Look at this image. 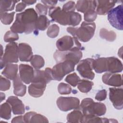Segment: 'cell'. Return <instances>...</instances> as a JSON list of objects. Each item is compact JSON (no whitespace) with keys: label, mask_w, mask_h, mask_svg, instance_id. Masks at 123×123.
Wrapping results in <instances>:
<instances>
[{"label":"cell","mask_w":123,"mask_h":123,"mask_svg":"<svg viewBox=\"0 0 123 123\" xmlns=\"http://www.w3.org/2000/svg\"><path fill=\"white\" fill-rule=\"evenodd\" d=\"M37 14L33 8H28L16 14L15 21L11 26V31L16 33L29 34L36 31Z\"/></svg>","instance_id":"cell-1"},{"label":"cell","mask_w":123,"mask_h":123,"mask_svg":"<svg viewBox=\"0 0 123 123\" xmlns=\"http://www.w3.org/2000/svg\"><path fill=\"white\" fill-rule=\"evenodd\" d=\"M49 15L53 21L62 25H78L81 20V15L75 12H66L61 10L59 6L49 8Z\"/></svg>","instance_id":"cell-2"},{"label":"cell","mask_w":123,"mask_h":123,"mask_svg":"<svg viewBox=\"0 0 123 123\" xmlns=\"http://www.w3.org/2000/svg\"><path fill=\"white\" fill-rule=\"evenodd\" d=\"M93 67L98 74L105 72L117 73L122 71L123 64L120 60L114 57H101L94 60Z\"/></svg>","instance_id":"cell-3"},{"label":"cell","mask_w":123,"mask_h":123,"mask_svg":"<svg viewBox=\"0 0 123 123\" xmlns=\"http://www.w3.org/2000/svg\"><path fill=\"white\" fill-rule=\"evenodd\" d=\"M95 29V23L84 21L79 27H68L67 28V31L78 40L86 42L93 37Z\"/></svg>","instance_id":"cell-4"},{"label":"cell","mask_w":123,"mask_h":123,"mask_svg":"<svg viewBox=\"0 0 123 123\" xmlns=\"http://www.w3.org/2000/svg\"><path fill=\"white\" fill-rule=\"evenodd\" d=\"M79 108L85 116H100L105 114L106 107L101 102H95L91 98L83 99Z\"/></svg>","instance_id":"cell-5"},{"label":"cell","mask_w":123,"mask_h":123,"mask_svg":"<svg viewBox=\"0 0 123 123\" xmlns=\"http://www.w3.org/2000/svg\"><path fill=\"white\" fill-rule=\"evenodd\" d=\"M75 65L74 62L69 61H65L57 63L51 69L53 79L61 81L65 75L74 71Z\"/></svg>","instance_id":"cell-6"},{"label":"cell","mask_w":123,"mask_h":123,"mask_svg":"<svg viewBox=\"0 0 123 123\" xmlns=\"http://www.w3.org/2000/svg\"><path fill=\"white\" fill-rule=\"evenodd\" d=\"M18 46L16 42H11L6 45L3 57H0V69H2L8 63L18 62Z\"/></svg>","instance_id":"cell-7"},{"label":"cell","mask_w":123,"mask_h":123,"mask_svg":"<svg viewBox=\"0 0 123 123\" xmlns=\"http://www.w3.org/2000/svg\"><path fill=\"white\" fill-rule=\"evenodd\" d=\"M53 57L57 63L65 61H69L76 64L79 63L82 57V52L80 49H78L65 51L57 50L54 53Z\"/></svg>","instance_id":"cell-8"},{"label":"cell","mask_w":123,"mask_h":123,"mask_svg":"<svg viewBox=\"0 0 123 123\" xmlns=\"http://www.w3.org/2000/svg\"><path fill=\"white\" fill-rule=\"evenodd\" d=\"M56 47L58 50L65 51L78 49L82 50V45L75 37L65 36L59 38L56 42Z\"/></svg>","instance_id":"cell-9"},{"label":"cell","mask_w":123,"mask_h":123,"mask_svg":"<svg viewBox=\"0 0 123 123\" xmlns=\"http://www.w3.org/2000/svg\"><path fill=\"white\" fill-rule=\"evenodd\" d=\"M108 20L114 28L122 30L123 29V6L119 5L112 8L108 13Z\"/></svg>","instance_id":"cell-10"},{"label":"cell","mask_w":123,"mask_h":123,"mask_svg":"<svg viewBox=\"0 0 123 123\" xmlns=\"http://www.w3.org/2000/svg\"><path fill=\"white\" fill-rule=\"evenodd\" d=\"M93 59L87 58L79 62L76 70L82 77L90 80L94 78L95 74L93 72Z\"/></svg>","instance_id":"cell-11"},{"label":"cell","mask_w":123,"mask_h":123,"mask_svg":"<svg viewBox=\"0 0 123 123\" xmlns=\"http://www.w3.org/2000/svg\"><path fill=\"white\" fill-rule=\"evenodd\" d=\"M56 104L61 111H67L78 109L80 106V100L75 97H60L57 99Z\"/></svg>","instance_id":"cell-12"},{"label":"cell","mask_w":123,"mask_h":123,"mask_svg":"<svg viewBox=\"0 0 123 123\" xmlns=\"http://www.w3.org/2000/svg\"><path fill=\"white\" fill-rule=\"evenodd\" d=\"M109 98L114 107L117 110L123 108V90L122 88L110 87Z\"/></svg>","instance_id":"cell-13"},{"label":"cell","mask_w":123,"mask_h":123,"mask_svg":"<svg viewBox=\"0 0 123 123\" xmlns=\"http://www.w3.org/2000/svg\"><path fill=\"white\" fill-rule=\"evenodd\" d=\"M20 77L22 81L26 84L32 82L34 76V70L28 64H21L19 65Z\"/></svg>","instance_id":"cell-14"},{"label":"cell","mask_w":123,"mask_h":123,"mask_svg":"<svg viewBox=\"0 0 123 123\" xmlns=\"http://www.w3.org/2000/svg\"><path fill=\"white\" fill-rule=\"evenodd\" d=\"M52 80H53V78L51 68H46L44 71L39 69L34 70V76L32 83L40 82L47 84Z\"/></svg>","instance_id":"cell-15"},{"label":"cell","mask_w":123,"mask_h":123,"mask_svg":"<svg viewBox=\"0 0 123 123\" xmlns=\"http://www.w3.org/2000/svg\"><path fill=\"white\" fill-rule=\"evenodd\" d=\"M102 82L109 86H122V78L120 74L106 73L102 77Z\"/></svg>","instance_id":"cell-16"},{"label":"cell","mask_w":123,"mask_h":123,"mask_svg":"<svg viewBox=\"0 0 123 123\" xmlns=\"http://www.w3.org/2000/svg\"><path fill=\"white\" fill-rule=\"evenodd\" d=\"M18 58L22 62H29L33 55L32 48L29 45L25 43L19 44L18 48Z\"/></svg>","instance_id":"cell-17"},{"label":"cell","mask_w":123,"mask_h":123,"mask_svg":"<svg viewBox=\"0 0 123 123\" xmlns=\"http://www.w3.org/2000/svg\"><path fill=\"white\" fill-rule=\"evenodd\" d=\"M6 102L9 103L10 105L12 111L14 114L19 115L23 114L25 113V105L22 101L17 97H9L6 100Z\"/></svg>","instance_id":"cell-18"},{"label":"cell","mask_w":123,"mask_h":123,"mask_svg":"<svg viewBox=\"0 0 123 123\" xmlns=\"http://www.w3.org/2000/svg\"><path fill=\"white\" fill-rule=\"evenodd\" d=\"M96 12L99 15L107 14L114 6L117 1L114 0H96Z\"/></svg>","instance_id":"cell-19"},{"label":"cell","mask_w":123,"mask_h":123,"mask_svg":"<svg viewBox=\"0 0 123 123\" xmlns=\"http://www.w3.org/2000/svg\"><path fill=\"white\" fill-rule=\"evenodd\" d=\"M46 84L43 82L32 83L28 86V93L30 96L34 98L41 97L44 93L46 87Z\"/></svg>","instance_id":"cell-20"},{"label":"cell","mask_w":123,"mask_h":123,"mask_svg":"<svg viewBox=\"0 0 123 123\" xmlns=\"http://www.w3.org/2000/svg\"><path fill=\"white\" fill-rule=\"evenodd\" d=\"M96 7V0H78L75 6L78 12L84 13L90 10H95Z\"/></svg>","instance_id":"cell-21"},{"label":"cell","mask_w":123,"mask_h":123,"mask_svg":"<svg viewBox=\"0 0 123 123\" xmlns=\"http://www.w3.org/2000/svg\"><path fill=\"white\" fill-rule=\"evenodd\" d=\"M25 123H49L48 119L44 116L34 111H30L24 116Z\"/></svg>","instance_id":"cell-22"},{"label":"cell","mask_w":123,"mask_h":123,"mask_svg":"<svg viewBox=\"0 0 123 123\" xmlns=\"http://www.w3.org/2000/svg\"><path fill=\"white\" fill-rule=\"evenodd\" d=\"M13 93L17 96L23 97L26 93V87L24 85L20 77L17 75V77L13 80Z\"/></svg>","instance_id":"cell-23"},{"label":"cell","mask_w":123,"mask_h":123,"mask_svg":"<svg viewBox=\"0 0 123 123\" xmlns=\"http://www.w3.org/2000/svg\"><path fill=\"white\" fill-rule=\"evenodd\" d=\"M18 65L12 63H8L2 72V74L7 78L13 80L17 76Z\"/></svg>","instance_id":"cell-24"},{"label":"cell","mask_w":123,"mask_h":123,"mask_svg":"<svg viewBox=\"0 0 123 123\" xmlns=\"http://www.w3.org/2000/svg\"><path fill=\"white\" fill-rule=\"evenodd\" d=\"M83 117V113L80 110H75L69 114L67 116V123H81Z\"/></svg>","instance_id":"cell-25"},{"label":"cell","mask_w":123,"mask_h":123,"mask_svg":"<svg viewBox=\"0 0 123 123\" xmlns=\"http://www.w3.org/2000/svg\"><path fill=\"white\" fill-rule=\"evenodd\" d=\"M50 23V21L46 15H40L38 17L36 21V29L44 31L49 26Z\"/></svg>","instance_id":"cell-26"},{"label":"cell","mask_w":123,"mask_h":123,"mask_svg":"<svg viewBox=\"0 0 123 123\" xmlns=\"http://www.w3.org/2000/svg\"><path fill=\"white\" fill-rule=\"evenodd\" d=\"M12 111V108L7 102L1 104L0 108V117L5 120H9L11 117Z\"/></svg>","instance_id":"cell-27"},{"label":"cell","mask_w":123,"mask_h":123,"mask_svg":"<svg viewBox=\"0 0 123 123\" xmlns=\"http://www.w3.org/2000/svg\"><path fill=\"white\" fill-rule=\"evenodd\" d=\"M113 122L112 119L106 118H100L98 116H85L83 117L81 123H106Z\"/></svg>","instance_id":"cell-28"},{"label":"cell","mask_w":123,"mask_h":123,"mask_svg":"<svg viewBox=\"0 0 123 123\" xmlns=\"http://www.w3.org/2000/svg\"><path fill=\"white\" fill-rule=\"evenodd\" d=\"M19 1L14 0H1L0 6V13L12 11L16 2Z\"/></svg>","instance_id":"cell-29"},{"label":"cell","mask_w":123,"mask_h":123,"mask_svg":"<svg viewBox=\"0 0 123 123\" xmlns=\"http://www.w3.org/2000/svg\"><path fill=\"white\" fill-rule=\"evenodd\" d=\"M93 82L87 80H80L78 83V89L82 93H86L90 91L93 86Z\"/></svg>","instance_id":"cell-30"},{"label":"cell","mask_w":123,"mask_h":123,"mask_svg":"<svg viewBox=\"0 0 123 123\" xmlns=\"http://www.w3.org/2000/svg\"><path fill=\"white\" fill-rule=\"evenodd\" d=\"M99 36L102 39L109 41H113L116 38V34L114 32L109 31L105 28H101L100 29Z\"/></svg>","instance_id":"cell-31"},{"label":"cell","mask_w":123,"mask_h":123,"mask_svg":"<svg viewBox=\"0 0 123 123\" xmlns=\"http://www.w3.org/2000/svg\"><path fill=\"white\" fill-rule=\"evenodd\" d=\"M30 62L35 69H39L43 67L45 64V61L43 58L38 55H33Z\"/></svg>","instance_id":"cell-32"},{"label":"cell","mask_w":123,"mask_h":123,"mask_svg":"<svg viewBox=\"0 0 123 123\" xmlns=\"http://www.w3.org/2000/svg\"><path fill=\"white\" fill-rule=\"evenodd\" d=\"M14 12L7 13V12L0 13V19L4 25H10L12 22L14 15Z\"/></svg>","instance_id":"cell-33"},{"label":"cell","mask_w":123,"mask_h":123,"mask_svg":"<svg viewBox=\"0 0 123 123\" xmlns=\"http://www.w3.org/2000/svg\"><path fill=\"white\" fill-rule=\"evenodd\" d=\"M80 80V79L79 77L75 73L69 74L65 79V81L73 87L76 86Z\"/></svg>","instance_id":"cell-34"},{"label":"cell","mask_w":123,"mask_h":123,"mask_svg":"<svg viewBox=\"0 0 123 123\" xmlns=\"http://www.w3.org/2000/svg\"><path fill=\"white\" fill-rule=\"evenodd\" d=\"M59 30V26L56 24H53L49 27L47 31V34L50 38H55L58 36Z\"/></svg>","instance_id":"cell-35"},{"label":"cell","mask_w":123,"mask_h":123,"mask_svg":"<svg viewBox=\"0 0 123 123\" xmlns=\"http://www.w3.org/2000/svg\"><path fill=\"white\" fill-rule=\"evenodd\" d=\"M58 90L60 94L67 95L71 93L72 91V88L69 85L67 84L61 83L58 86Z\"/></svg>","instance_id":"cell-36"},{"label":"cell","mask_w":123,"mask_h":123,"mask_svg":"<svg viewBox=\"0 0 123 123\" xmlns=\"http://www.w3.org/2000/svg\"><path fill=\"white\" fill-rule=\"evenodd\" d=\"M19 38L18 34L12 31H7L4 36V40L6 42H13Z\"/></svg>","instance_id":"cell-37"},{"label":"cell","mask_w":123,"mask_h":123,"mask_svg":"<svg viewBox=\"0 0 123 123\" xmlns=\"http://www.w3.org/2000/svg\"><path fill=\"white\" fill-rule=\"evenodd\" d=\"M97 14L95 10H90L84 13V20L86 22H93L96 19Z\"/></svg>","instance_id":"cell-38"},{"label":"cell","mask_w":123,"mask_h":123,"mask_svg":"<svg viewBox=\"0 0 123 123\" xmlns=\"http://www.w3.org/2000/svg\"><path fill=\"white\" fill-rule=\"evenodd\" d=\"M0 90L1 91H6L9 89L11 86L10 81L0 75Z\"/></svg>","instance_id":"cell-39"},{"label":"cell","mask_w":123,"mask_h":123,"mask_svg":"<svg viewBox=\"0 0 123 123\" xmlns=\"http://www.w3.org/2000/svg\"><path fill=\"white\" fill-rule=\"evenodd\" d=\"M75 4L73 1H69L65 3L62 7V10L66 12H74L75 9Z\"/></svg>","instance_id":"cell-40"},{"label":"cell","mask_w":123,"mask_h":123,"mask_svg":"<svg viewBox=\"0 0 123 123\" xmlns=\"http://www.w3.org/2000/svg\"><path fill=\"white\" fill-rule=\"evenodd\" d=\"M48 7L45 5H43L41 3H37L36 5V10L40 15H46L47 13Z\"/></svg>","instance_id":"cell-41"},{"label":"cell","mask_w":123,"mask_h":123,"mask_svg":"<svg viewBox=\"0 0 123 123\" xmlns=\"http://www.w3.org/2000/svg\"><path fill=\"white\" fill-rule=\"evenodd\" d=\"M107 91L105 89H102L98 92L95 96V99L98 101L104 100L107 97Z\"/></svg>","instance_id":"cell-42"},{"label":"cell","mask_w":123,"mask_h":123,"mask_svg":"<svg viewBox=\"0 0 123 123\" xmlns=\"http://www.w3.org/2000/svg\"><path fill=\"white\" fill-rule=\"evenodd\" d=\"M43 4L47 6L48 8H51L52 7H55L57 3V1L55 0H41V1Z\"/></svg>","instance_id":"cell-43"},{"label":"cell","mask_w":123,"mask_h":123,"mask_svg":"<svg viewBox=\"0 0 123 123\" xmlns=\"http://www.w3.org/2000/svg\"><path fill=\"white\" fill-rule=\"evenodd\" d=\"M26 6V5L22 1L16 5L15 7V11L16 12H21L25 9Z\"/></svg>","instance_id":"cell-44"},{"label":"cell","mask_w":123,"mask_h":123,"mask_svg":"<svg viewBox=\"0 0 123 123\" xmlns=\"http://www.w3.org/2000/svg\"><path fill=\"white\" fill-rule=\"evenodd\" d=\"M12 123H25L24 120V116H19L17 117H15L12 119L11 121Z\"/></svg>","instance_id":"cell-45"},{"label":"cell","mask_w":123,"mask_h":123,"mask_svg":"<svg viewBox=\"0 0 123 123\" xmlns=\"http://www.w3.org/2000/svg\"><path fill=\"white\" fill-rule=\"evenodd\" d=\"M36 0H22V2L25 3L26 5H32L34 4L36 2Z\"/></svg>","instance_id":"cell-46"},{"label":"cell","mask_w":123,"mask_h":123,"mask_svg":"<svg viewBox=\"0 0 123 123\" xmlns=\"http://www.w3.org/2000/svg\"><path fill=\"white\" fill-rule=\"evenodd\" d=\"M0 95H1V102L4 100L5 98V95L4 93H0Z\"/></svg>","instance_id":"cell-47"}]
</instances>
